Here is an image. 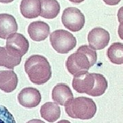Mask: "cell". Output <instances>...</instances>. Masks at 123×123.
<instances>
[{"label":"cell","instance_id":"ba28073f","mask_svg":"<svg viewBox=\"0 0 123 123\" xmlns=\"http://www.w3.org/2000/svg\"><path fill=\"white\" fill-rule=\"evenodd\" d=\"M110 40V33L101 27L92 29L88 35L89 45L94 50H101L105 48L109 44Z\"/></svg>","mask_w":123,"mask_h":123},{"label":"cell","instance_id":"9a60e30c","mask_svg":"<svg viewBox=\"0 0 123 123\" xmlns=\"http://www.w3.org/2000/svg\"><path fill=\"white\" fill-rule=\"evenodd\" d=\"M40 115L43 118L49 123H54L60 117L61 110L58 104L47 102L40 107Z\"/></svg>","mask_w":123,"mask_h":123},{"label":"cell","instance_id":"2e32d148","mask_svg":"<svg viewBox=\"0 0 123 123\" xmlns=\"http://www.w3.org/2000/svg\"><path fill=\"white\" fill-rule=\"evenodd\" d=\"M42 10L40 15L47 19H52L57 17L60 11V5L57 0H40Z\"/></svg>","mask_w":123,"mask_h":123},{"label":"cell","instance_id":"7c38bea8","mask_svg":"<svg viewBox=\"0 0 123 123\" xmlns=\"http://www.w3.org/2000/svg\"><path fill=\"white\" fill-rule=\"evenodd\" d=\"M18 77L12 70H0V89L5 92H12L17 88Z\"/></svg>","mask_w":123,"mask_h":123},{"label":"cell","instance_id":"3957f363","mask_svg":"<svg viewBox=\"0 0 123 123\" xmlns=\"http://www.w3.org/2000/svg\"><path fill=\"white\" fill-rule=\"evenodd\" d=\"M65 111L72 118L89 120L97 113L95 102L88 97H80L73 98L65 104Z\"/></svg>","mask_w":123,"mask_h":123},{"label":"cell","instance_id":"44dd1931","mask_svg":"<svg viewBox=\"0 0 123 123\" xmlns=\"http://www.w3.org/2000/svg\"><path fill=\"white\" fill-rule=\"evenodd\" d=\"M107 5L110 6H116L120 3L121 0H103Z\"/></svg>","mask_w":123,"mask_h":123},{"label":"cell","instance_id":"d4e9b609","mask_svg":"<svg viewBox=\"0 0 123 123\" xmlns=\"http://www.w3.org/2000/svg\"><path fill=\"white\" fill-rule=\"evenodd\" d=\"M14 0H0V3H3V4H8L12 2Z\"/></svg>","mask_w":123,"mask_h":123},{"label":"cell","instance_id":"ac0fdd59","mask_svg":"<svg viewBox=\"0 0 123 123\" xmlns=\"http://www.w3.org/2000/svg\"><path fill=\"white\" fill-rule=\"evenodd\" d=\"M107 55L110 61L115 64H123V44L114 43L107 49Z\"/></svg>","mask_w":123,"mask_h":123},{"label":"cell","instance_id":"9c48e42d","mask_svg":"<svg viewBox=\"0 0 123 123\" xmlns=\"http://www.w3.org/2000/svg\"><path fill=\"white\" fill-rule=\"evenodd\" d=\"M41 94L36 88L27 87L22 89L18 93L17 99L19 104L27 108L38 106L41 101Z\"/></svg>","mask_w":123,"mask_h":123},{"label":"cell","instance_id":"e0dca14e","mask_svg":"<svg viewBox=\"0 0 123 123\" xmlns=\"http://www.w3.org/2000/svg\"><path fill=\"white\" fill-rule=\"evenodd\" d=\"M21 57L10 53L6 47L0 48V66L12 70L21 63Z\"/></svg>","mask_w":123,"mask_h":123},{"label":"cell","instance_id":"83f0119b","mask_svg":"<svg viewBox=\"0 0 123 123\" xmlns=\"http://www.w3.org/2000/svg\"><path fill=\"white\" fill-rule=\"evenodd\" d=\"M0 48H1V47H0Z\"/></svg>","mask_w":123,"mask_h":123},{"label":"cell","instance_id":"cb8c5ba5","mask_svg":"<svg viewBox=\"0 0 123 123\" xmlns=\"http://www.w3.org/2000/svg\"><path fill=\"white\" fill-rule=\"evenodd\" d=\"M26 123H45L44 122H43V120H39V119H32L30 121L27 122Z\"/></svg>","mask_w":123,"mask_h":123},{"label":"cell","instance_id":"d6986e66","mask_svg":"<svg viewBox=\"0 0 123 123\" xmlns=\"http://www.w3.org/2000/svg\"><path fill=\"white\" fill-rule=\"evenodd\" d=\"M93 75L95 79L94 86L88 95L95 97H99V96L103 95L105 92L108 86L107 81L105 77L101 74L93 73Z\"/></svg>","mask_w":123,"mask_h":123},{"label":"cell","instance_id":"ffe728a7","mask_svg":"<svg viewBox=\"0 0 123 123\" xmlns=\"http://www.w3.org/2000/svg\"><path fill=\"white\" fill-rule=\"evenodd\" d=\"M0 123H16L13 115L3 105H0Z\"/></svg>","mask_w":123,"mask_h":123},{"label":"cell","instance_id":"4316f807","mask_svg":"<svg viewBox=\"0 0 123 123\" xmlns=\"http://www.w3.org/2000/svg\"><path fill=\"white\" fill-rule=\"evenodd\" d=\"M57 123H71L70 121H68V120H62L60 121H59V122H57Z\"/></svg>","mask_w":123,"mask_h":123},{"label":"cell","instance_id":"7402d4cb","mask_svg":"<svg viewBox=\"0 0 123 123\" xmlns=\"http://www.w3.org/2000/svg\"><path fill=\"white\" fill-rule=\"evenodd\" d=\"M117 17H118V21L120 23L123 22V6L118 10Z\"/></svg>","mask_w":123,"mask_h":123},{"label":"cell","instance_id":"8fae6325","mask_svg":"<svg viewBox=\"0 0 123 123\" xmlns=\"http://www.w3.org/2000/svg\"><path fill=\"white\" fill-rule=\"evenodd\" d=\"M27 31L31 39L40 42L46 39L50 34V27L44 21H34L29 25Z\"/></svg>","mask_w":123,"mask_h":123},{"label":"cell","instance_id":"4fadbf2b","mask_svg":"<svg viewBox=\"0 0 123 123\" xmlns=\"http://www.w3.org/2000/svg\"><path fill=\"white\" fill-rule=\"evenodd\" d=\"M20 10L25 18H37L41 13V1L40 0H22L20 4Z\"/></svg>","mask_w":123,"mask_h":123},{"label":"cell","instance_id":"30bf717a","mask_svg":"<svg viewBox=\"0 0 123 123\" xmlns=\"http://www.w3.org/2000/svg\"><path fill=\"white\" fill-rule=\"evenodd\" d=\"M18 25L12 15L6 13L0 14V38L7 39L10 36L17 32Z\"/></svg>","mask_w":123,"mask_h":123},{"label":"cell","instance_id":"277c9868","mask_svg":"<svg viewBox=\"0 0 123 123\" xmlns=\"http://www.w3.org/2000/svg\"><path fill=\"white\" fill-rule=\"evenodd\" d=\"M50 43L57 53H68L77 45V40L74 36L68 31L57 30L50 34Z\"/></svg>","mask_w":123,"mask_h":123},{"label":"cell","instance_id":"603a6c76","mask_svg":"<svg viewBox=\"0 0 123 123\" xmlns=\"http://www.w3.org/2000/svg\"><path fill=\"white\" fill-rule=\"evenodd\" d=\"M118 33L119 37L122 40H123V22L120 23L119 25Z\"/></svg>","mask_w":123,"mask_h":123},{"label":"cell","instance_id":"52a82bcc","mask_svg":"<svg viewBox=\"0 0 123 123\" xmlns=\"http://www.w3.org/2000/svg\"><path fill=\"white\" fill-rule=\"evenodd\" d=\"M94 82L95 79L93 73L83 71L74 75L72 86L76 92L89 94L94 86Z\"/></svg>","mask_w":123,"mask_h":123},{"label":"cell","instance_id":"5bb4252c","mask_svg":"<svg viewBox=\"0 0 123 123\" xmlns=\"http://www.w3.org/2000/svg\"><path fill=\"white\" fill-rule=\"evenodd\" d=\"M73 98V94L69 86L66 84H57L52 90V99L57 104L65 105L68 101Z\"/></svg>","mask_w":123,"mask_h":123},{"label":"cell","instance_id":"6da1fadb","mask_svg":"<svg viewBox=\"0 0 123 123\" xmlns=\"http://www.w3.org/2000/svg\"><path fill=\"white\" fill-rule=\"evenodd\" d=\"M97 51L88 45H82L71 54L66 62L68 71L75 75L80 72L88 71L97 62Z\"/></svg>","mask_w":123,"mask_h":123},{"label":"cell","instance_id":"7a4b0ae2","mask_svg":"<svg viewBox=\"0 0 123 123\" xmlns=\"http://www.w3.org/2000/svg\"><path fill=\"white\" fill-rule=\"evenodd\" d=\"M25 70L33 84L43 85L51 79V67L48 60L43 55H33L27 59Z\"/></svg>","mask_w":123,"mask_h":123},{"label":"cell","instance_id":"5b68a950","mask_svg":"<svg viewBox=\"0 0 123 123\" xmlns=\"http://www.w3.org/2000/svg\"><path fill=\"white\" fill-rule=\"evenodd\" d=\"M64 26L71 31H80L85 25V16L79 9L74 7L66 8L62 15Z\"/></svg>","mask_w":123,"mask_h":123},{"label":"cell","instance_id":"8992f818","mask_svg":"<svg viewBox=\"0 0 123 123\" xmlns=\"http://www.w3.org/2000/svg\"><path fill=\"white\" fill-rule=\"evenodd\" d=\"M30 44L26 38L19 33H14L10 36L6 40V49L10 53L22 57L27 53Z\"/></svg>","mask_w":123,"mask_h":123},{"label":"cell","instance_id":"484cf974","mask_svg":"<svg viewBox=\"0 0 123 123\" xmlns=\"http://www.w3.org/2000/svg\"><path fill=\"white\" fill-rule=\"evenodd\" d=\"M68 1H70L73 3H75V4H79V3H81V2L84 1L85 0H68Z\"/></svg>","mask_w":123,"mask_h":123}]
</instances>
